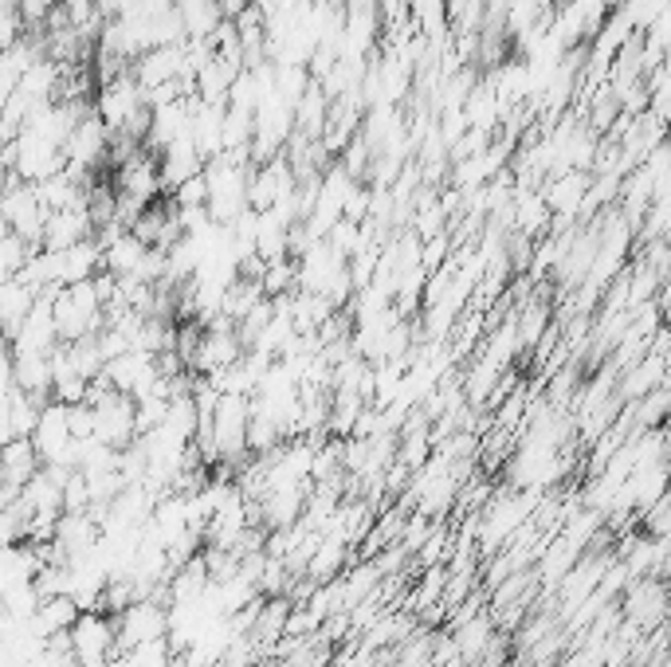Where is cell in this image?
<instances>
[{"instance_id":"4","label":"cell","mask_w":671,"mask_h":667,"mask_svg":"<svg viewBox=\"0 0 671 667\" xmlns=\"http://www.w3.org/2000/svg\"><path fill=\"white\" fill-rule=\"evenodd\" d=\"M110 145H115V134L99 118V110H90L75 127V134L67 138V150H63L67 154V173H75L79 181H90L99 165L110 162Z\"/></svg>"},{"instance_id":"12","label":"cell","mask_w":671,"mask_h":667,"mask_svg":"<svg viewBox=\"0 0 671 667\" xmlns=\"http://www.w3.org/2000/svg\"><path fill=\"white\" fill-rule=\"evenodd\" d=\"M40 295H44V291H36L32 283L4 280V287H0V318H4V334H9V338L24 326V318L36 310Z\"/></svg>"},{"instance_id":"7","label":"cell","mask_w":671,"mask_h":667,"mask_svg":"<svg viewBox=\"0 0 671 667\" xmlns=\"http://www.w3.org/2000/svg\"><path fill=\"white\" fill-rule=\"evenodd\" d=\"M32 444H36L40 460H44V463H63V468H75L72 405H63V401H47Z\"/></svg>"},{"instance_id":"13","label":"cell","mask_w":671,"mask_h":667,"mask_svg":"<svg viewBox=\"0 0 671 667\" xmlns=\"http://www.w3.org/2000/svg\"><path fill=\"white\" fill-rule=\"evenodd\" d=\"M9 378L24 389L28 397H36V401L52 397V389H55L52 358H17V353H9Z\"/></svg>"},{"instance_id":"11","label":"cell","mask_w":671,"mask_h":667,"mask_svg":"<svg viewBox=\"0 0 671 667\" xmlns=\"http://www.w3.org/2000/svg\"><path fill=\"white\" fill-rule=\"evenodd\" d=\"M668 604H671V593H668V586H663V581H656V578L636 581V586L628 589V597H625L628 624L652 628V624L660 621L663 613H668Z\"/></svg>"},{"instance_id":"14","label":"cell","mask_w":671,"mask_h":667,"mask_svg":"<svg viewBox=\"0 0 671 667\" xmlns=\"http://www.w3.org/2000/svg\"><path fill=\"white\" fill-rule=\"evenodd\" d=\"M79 616L83 609L75 604V597H44L40 613L32 616V628H36L40 636H55V632H72Z\"/></svg>"},{"instance_id":"2","label":"cell","mask_w":671,"mask_h":667,"mask_svg":"<svg viewBox=\"0 0 671 667\" xmlns=\"http://www.w3.org/2000/svg\"><path fill=\"white\" fill-rule=\"evenodd\" d=\"M52 307H55V326H59L63 342H79V338H90V334L107 330L110 315H107V307H102L95 280L52 291Z\"/></svg>"},{"instance_id":"9","label":"cell","mask_w":671,"mask_h":667,"mask_svg":"<svg viewBox=\"0 0 671 667\" xmlns=\"http://www.w3.org/2000/svg\"><path fill=\"white\" fill-rule=\"evenodd\" d=\"M99 236V225L90 217V208H63V212H52L44 228V244L40 248H52V252H63V248H75V244H87Z\"/></svg>"},{"instance_id":"8","label":"cell","mask_w":671,"mask_h":667,"mask_svg":"<svg viewBox=\"0 0 671 667\" xmlns=\"http://www.w3.org/2000/svg\"><path fill=\"white\" fill-rule=\"evenodd\" d=\"M589 189H593L589 173L565 170V173H554V177L546 181L542 197H546L550 212H554L558 220H570V217H582L585 200H589Z\"/></svg>"},{"instance_id":"5","label":"cell","mask_w":671,"mask_h":667,"mask_svg":"<svg viewBox=\"0 0 671 667\" xmlns=\"http://www.w3.org/2000/svg\"><path fill=\"white\" fill-rule=\"evenodd\" d=\"M72 648L79 667H99L118 656V621L102 609H90L75 621L72 628Z\"/></svg>"},{"instance_id":"16","label":"cell","mask_w":671,"mask_h":667,"mask_svg":"<svg viewBox=\"0 0 671 667\" xmlns=\"http://www.w3.org/2000/svg\"><path fill=\"white\" fill-rule=\"evenodd\" d=\"M173 208H208V181L205 173L193 181H185L177 193H173Z\"/></svg>"},{"instance_id":"10","label":"cell","mask_w":671,"mask_h":667,"mask_svg":"<svg viewBox=\"0 0 671 667\" xmlns=\"http://www.w3.org/2000/svg\"><path fill=\"white\" fill-rule=\"evenodd\" d=\"M40 468H44V460H40L32 436H28V440L4 444V503H12V499L24 495L28 479L36 475Z\"/></svg>"},{"instance_id":"3","label":"cell","mask_w":671,"mask_h":667,"mask_svg":"<svg viewBox=\"0 0 671 667\" xmlns=\"http://www.w3.org/2000/svg\"><path fill=\"white\" fill-rule=\"evenodd\" d=\"M0 217H4V228H9V232L24 236L32 248L44 244V228H47V217H52V212H47V205L40 200V189L32 181L9 173V181H4V197H0Z\"/></svg>"},{"instance_id":"1","label":"cell","mask_w":671,"mask_h":667,"mask_svg":"<svg viewBox=\"0 0 671 667\" xmlns=\"http://www.w3.org/2000/svg\"><path fill=\"white\" fill-rule=\"evenodd\" d=\"M534 511H538V491L510 488L502 491V495L487 499V506L479 511V554L495 558V550H502V546L534 518Z\"/></svg>"},{"instance_id":"15","label":"cell","mask_w":671,"mask_h":667,"mask_svg":"<svg viewBox=\"0 0 671 667\" xmlns=\"http://www.w3.org/2000/svg\"><path fill=\"white\" fill-rule=\"evenodd\" d=\"M32 255H36V248L28 244L24 236H17V232L4 228V236H0V275H4V280H17L20 271L28 267Z\"/></svg>"},{"instance_id":"6","label":"cell","mask_w":671,"mask_h":667,"mask_svg":"<svg viewBox=\"0 0 671 667\" xmlns=\"http://www.w3.org/2000/svg\"><path fill=\"white\" fill-rule=\"evenodd\" d=\"M115 621H118V652H130L138 644L170 636V604L158 601V597H142V601H134Z\"/></svg>"}]
</instances>
